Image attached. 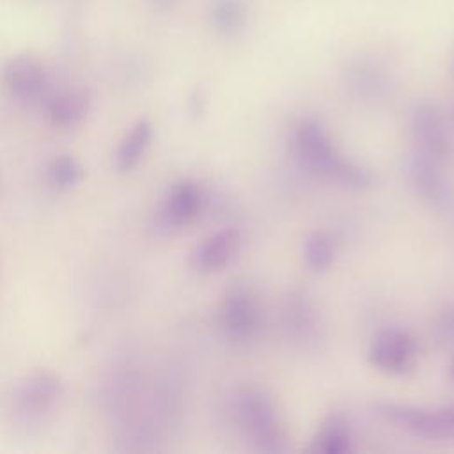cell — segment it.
<instances>
[{
    "instance_id": "7c38bea8",
    "label": "cell",
    "mask_w": 454,
    "mask_h": 454,
    "mask_svg": "<svg viewBox=\"0 0 454 454\" xmlns=\"http://www.w3.org/2000/svg\"><path fill=\"white\" fill-rule=\"evenodd\" d=\"M89 110V96L82 89H67L55 94L48 103V114L55 126L74 128Z\"/></svg>"
},
{
    "instance_id": "8992f818",
    "label": "cell",
    "mask_w": 454,
    "mask_h": 454,
    "mask_svg": "<svg viewBox=\"0 0 454 454\" xmlns=\"http://www.w3.org/2000/svg\"><path fill=\"white\" fill-rule=\"evenodd\" d=\"M62 395V383L50 371H35L28 374L14 390L12 413L21 422L43 419Z\"/></svg>"
},
{
    "instance_id": "ba28073f",
    "label": "cell",
    "mask_w": 454,
    "mask_h": 454,
    "mask_svg": "<svg viewBox=\"0 0 454 454\" xmlns=\"http://www.w3.org/2000/svg\"><path fill=\"white\" fill-rule=\"evenodd\" d=\"M204 195L195 181L176 183L158 211V227L176 231L192 223L202 211Z\"/></svg>"
},
{
    "instance_id": "5b68a950",
    "label": "cell",
    "mask_w": 454,
    "mask_h": 454,
    "mask_svg": "<svg viewBox=\"0 0 454 454\" xmlns=\"http://www.w3.org/2000/svg\"><path fill=\"white\" fill-rule=\"evenodd\" d=\"M417 151L445 165L454 156V142L442 110L429 101L419 103L411 114Z\"/></svg>"
},
{
    "instance_id": "ac0fdd59",
    "label": "cell",
    "mask_w": 454,
    "mask_h": 454,
    "mask_svg": "<svg viewBox=\"0 0 454 454\" xmlns=\"http://www.w3.org/2000/svg\"><path fill=\"white\" fill-rule=\"evenodd\" d=\"M333 243L326 232H312L303 241V259L312 271H325L333 261Z\"/></svg>"
},
{
    "instance_id": "30bf717a",
    "label": "cell",
    "mask_w": 454,
    "mask_h": 454,
    "mask_svg": "<svg viewBox=\"0 0 454 454\" xmlns=\"http://www.w3.org/2000/svg\"><path fill=\"white\" fill-rule=\"evenodd\" d=\"M241 248V232L234 227L222 229L206 238L192 254V264L202 273H213L225 268Z\"/></svg>"
},
{
    "instance_id": "4fadbf2b",
    "label": "cell",
    "mask_w": 454,
    "mask_h": 454,
    "mask_svg": "<svg viewBox=\"0 0 454 454\" xmlns=\"http://www.w3.org/2000/svg\"><path fill=\"white\" fill-rule=\"evenodd\" d=\"M353 449L349 424L340 415H330L307 449L312 454H348Z\"/></svg>"
},
{
    "instance_id": "9a60e30c",
    "label": "cell",
    "mask_w": 454,
    "mask_h": 454,
    "mask_svg": "<svg viewBox=\"0 0 454 454\" xmlns=\"http://www.w3.org/2000/svg\"><path fill=\"white\" fill-rule=\"evenodd\" d=\"M284 316L286 328L294 339L307 342L316 335V314L305 294H291Z\"/></svg>"
},
{
    "instance_id": "d6986e66",
    "label": "cell",
    "mask_w": 454,
    "mask_h": 454,
    "mask_svg": "<svg viewBox=\"0 0 454 454\" xmlns=\"http://www.w3.org/2000/svg\"><path fill=\"white\" fill-rule=\"evenodd\" d=\"M83 176H85V170L82 163L69 154L57 156L50 165V181L59 190L74 188L83 179Z\"/></svg>"
},
{
    "instance_id": "44dd1931",
    "label": "cell",
    "mask_w": 454,
    "mask_h": 454,
    "mask_svg": "<svg viewBox=\"0 0 454 454\" xmlns=\"http://www.w3.org/2000/svg\"><path fill=\"white\" fill-rule=\"evenodd\" d=\"M449 378L454 381V360H452V364H450V369H449Z\"/></svg>"
},
{
    "instance_id": "3957f363",
    "label": "cell",
    "mask_w": 454,
    "mask_h": 454,
    "mask_svg": "<svg viewBox=\"0 0 454 454\" xmlns=\"http://www.w3.org/2000/svg\"><path fill=\"white\" fill-rule=\"evenodd\" d=\"M378 413L395 427L422 438H454V404L419 408L397 403H380Z\"/></svg>"
},
{
    "instance_id": "8fae6325",
    "label": "cell",
    "mask_w": 454,
    "mask_h": 454,
    "mask_svg": "<svg viewBox=\"0 0 454 454\" xmlns=\"http://www.w3.org/2000/svg\"><path fill=\"white\" fill-rule=\"evenodd\" d=\"M4 82L9 92L23 103L35 99L44 89V69L30 55H16L4 67Z\"/></svg>"
},
{
    "instance_id": "2e32d148",
    "label": "cell",
    "mask_w": 454,
    "mask_h": 454,
    "mask_svg": "<svg viewBox=\"0 0 454 454\" xmlns=\"http://www.w3.org/2000/svg\"><path fill=\"white\" fill-rule=\"evenodd\" d=\"M209 20L218 34L238 35L247 23V4L245 0H213Z\"/></svg>"
},
{
    "instance_id": "9c48e42d",
    "label": "cell",
    "mask_w": 454,
    "mask_h": 454,
    "mask_svg": "<svg viewBox=\"0 0 454 454\" xmlns=\"http://www.w3.org/2000/svg\"><path fill=\"white\" fill-rule=\"evenodd\" d=\"M440 167L442 163L419 151H415L408 160V179L411 186L434 207H445L450 200V188Z\"/></svg>"
},
{
    "instance_id": "5bb4252c",
    "label": "cell",
    "mask_w": 454,
    "mask_h": 454,
    "mask_svg": "<svg viewBox=\"0 0 454 454\" xmlns=\"http://www.w3.org/2000/svg\"><path fill=\"white\" fill-rule=\"evenodd\" d=\"M153 140V124L145 119L133 124V128L126 133L122 142L119 144L115 163L121 172H129L135 168L144 158L149 144Z\"/></svg>"
},
{
    "instance_id": "ffe728a7",
    "label": "cell",
    "mask_w": 454,
    "mask_h": 454,
    "mask_svg": "<svg viewBox=\"0 0 454 454\" xmlns=\"http://www.w3.org/2000/svg\"><path fill=\"white\" fill-rule=\"evenodd\" d=\"M158 7H161V9H168V7H172L174 4H176V0H153Z\"/></svg>"
},
{
    "instance_id": "277c9868",
    "label": "cell",
    "mask_w": 454,
    "mask_h": 454,
    "mask_svg": "<svg viewBox=\"0 0 454 454\" xmlns=\"http://www.w3.org/2000/svg\"><path fill=\"white\" fill-rule=\"evenodd\" d=\"M218 321L223 333L236 342L250 340L261 326L257 298L241 282H232L222 296Z\"/></svg>"
},
{
    "instance_id": "52a82bcc",
    "label": "cell",
    "mask_w": 454,
    "mask_h": 454,
    "mask_svg": "<svg viewBox=\"0 0 454 454\" xmlns=\"http://www.w3.org/2000/svg\"><path fill=\"white\" fill-rule=\"evenodd\" d=\"M417 360V342L403 330H383L369 346V362L383 372L404 374Z\"/></svg>"
},
{
    "instance_id": "6da1fadb",
    "label": "cell",
    "mask_w": 454,
    "mask_h": 454,
    "mask_svg": "<svg viewBox=\"0 0 454 454\" xmlns=\"http://www.w3.org/2000/svg\"><path fill=\"white\" fill-rule=\"evenodd\" d=\"M291 147L300 165L323 179L351 190H364L372 183L371 172L346 160L314 117H301L293 126Z\"/></svg>"
},
{
    "instance_id": "7a4b0ae2",
    "label": "cell",
    "mask_w": 454,
    "mask_h": 454,
    "mask_svg": "<svg viewBox=\"0 0 454 454\" xmlns=\"http://www.w3.org/2000/svg\"><path fill=\"white\" fill-rule=\"evenodd\" d=\"M234 419L245 438L262 452H280L286 434L273 399L259 388H241L234 397Z\"/></svg>"
},
{
    "instance_id": "e0dca14e",
    "label": "cell",
    "mask_w": 454,
    "mask_h": 454,
    "mask_svg": "<svg viewBox=\"0 0 454 454\" xmlns=\"http://www.w3.org/2000/svg\"><path fill=\"white\" fill-rule=\"evenodd\" d=\"M348 82L360 94H380L387 85V76L374 62L358 60L349 67Z\"/></svg>"
}]
</instances>
